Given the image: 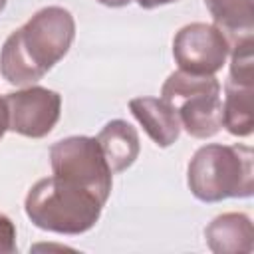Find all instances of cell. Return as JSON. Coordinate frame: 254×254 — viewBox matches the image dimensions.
<instances>
[{
	"instance_id": "obj_1",
	"label": "cell",
	"mask_w": 254,
	"mask_h": 254,
	"mask_svg": "<svg viewBox=\"0 0 254 254\" xmlns=\"http://www.w3.org/2000/svg\"><path fill=\"white\" fill-rule=\"evenodd\" d=\"M75 20L62 6L38 10L12 32L0 52V73L12 85H32L42 79L71 48Z\"/></svg>"
},
{
	"instance_id": "obj_2",
	"label": "cell",
	"mask_w": 254,
	"mask_h": 254,
	"mask_svg": "<svg viewBox=\"0 0 254 254\" xmlns=\"http://www.w3.org/2000/svg\"><path fill=\"white\" fill-rule=\"evenodd\" d=\"M190 192L202 202L248 198L254 192V151L248 145H204L187 169Z\"/></svg>"
},
{
	"instance_id": "obj_3",
	"label": "cell",
	"mask_w": 254,
	"mask_h": 254,
	"mask_svg": "<svg viewBox=\"0 0 254 254\" xmlns=\"http://www.w3.org/2000/svg\"><path fill=\"white\" fill-rule=\"evenodd\" d=\"M24 208L38 228L73 236L95 226L103 202L89 190L52 175L28 190Z\"/></svg>"
},
{
	"instance_id": "obj_4",
	"label": "cell",
	"mask_w": 254,
	"mask_h": 254,
	"mask_svg": "<svg viewBox=\"0 0 254 254\" xmlns=\"http://www.w3.org/2000/svg\"><path fill=\"white\" fill-rule=\"evenodd\" d=\"M161 99L177 111L190 137L208 139L222 129L220 83L214 75L173 71L161 87Z\"/></svg>"
},
{
	"instance_id": "obj_5",
	"label": "cell",
	"mask_w": 254,
	"mask_h": 254,
	"mask_svg": "<svg viewBox=\"0 0 254 254\" xmlns=\"http://www.w3.org/2000/svg\"><path fill=\"white\" fill-rule=\"evenodd\" d=\"M50 161L56 177L89 190L103 204L107 202L111 194L113 173L95 137L73 135L54 143L50 149Z\"/></svg>"
},
{
	"instance_id": "obj_6",
	"label": "cell",
	"mask_w": 254,
	"mask_h": 254,
	"mask_svg": "<svg viewBox=\"0 0 254 254\" xmlns=\"http://www.w3.org/2000/svg\"><path fill=\"white\" fill-rule=\"evenodd\" d=\"M230 54L228 38L214 26L192 22L183 26L173 40V56L179 67L194 75H214Z\"/></svg>"
},
{
	"instance_id": "obj_7",
	"label": "cell",
	"mask_w": 254,
	"mask_h": 254,
	"mask_svg": "<svg viewBox=\"0 0 254 254\" xmlns=\"http://www.w3.org/2000/svg\"><path fill=\"white\" fill-rule=\"evenodd\" d=\"M4 101L8 107V129L18 135L42 139L60 121L62 97L54 89L30 85L6 93Z\"/></svg>"
},
{
	"instance_id": "obj_8",
	"label": "cell",
	"mask_w": 254,
	"mask_h": 254,
	"mask_svg": "<svg viewBox=\"0 0 254 254\" xmlns=\"http://www.w3.org/2000/svg\"><path fill=\"white\" fill-rule=\"evenodd\" d=\"M204 238L216 254H250L254 248V226L242 212H224L208 222Z\"/></svg>"
},
{
	"instance_id": "obj_9",
	"label": "cell",
	"mask_w": 254,
	"mask_h": 254,
	"mask_svg": "<svg viewBox=\"0 0 254 254\" xmlns=\"http://www.w3.org/2000/svg\"><path fill=\"white\" fill-rule=\"evenodd\" d=\"M129 109L155 145L165 149L179 139L181 121L167 101L157 97H133L129 101Z\"/></svg>"
},
{
	"instance_id": "obj_10",
	"label": "cell",
	"mask_w": 254,
	"mask_h": 254,
	"mask_svg": "<svg viewBox=\"0 0 254 254\" xmlns=\"http://www.w3.org/2000/svg\"><path fill=\"white\" fill-rule=\"evenodd\" d=\"M95 139L113 175L129 169L139 157L141 147H139L137 129L123 119L109 121Z\"/></svg>"
},
{
	"instance_id": "obj_11",
	"label": "cell",
	"mask_w": 254,
	"mask_h": 254,
	"mask_svg": "<svg viewBox=\"0 0 254 254\" xmlns=\"http://www.w3.org/2000/svg\"><path fill=\"white\" fill-rule=\"evenodd\" d=\"M222 127L230 135L248 137L254 131V83L228 79L224 85Z\"/></svg>"
},
{
	"instance_id": "obj_12",
	"label": "cell",
	"mask_w": 254,
	"mask_h": 254,
	"mask_svg": "<svg viewBox=\"0 0 254 254\" xmlns=\"http://www.w3.org/2000/svg\"><path fill=\"white\" fill-rule=\"evenodd\" d=\"M214 26L234 42L252 38L254 32V0H204Z\"/></svg>"
},
{
	"instance_id": "obj_13",
	"label": "cell",
	"mask_w": 254,
	"mask_h": 254,
	"mask_svg": "<svg viewBox=\"0 0 254 254\" xmlns=\"http://www.w3.org/2000/svg\"><path fill=\"white\" fill-rule=\"evenodd\" d=\"M232 60H230V77L232 81L240 83H254V64H252V38L234 42L230 46Z\"/></svg>"
},
{
	"instance_id": "obj_14",
	"label": "cell",
	"mask_w": 254,
	"mask_h": 254,
	"mask_svg": "<svg viewBox=\"0 0 254 254\" xmlns=\"http://www.w3.org/2000/svg\"><path fill=\"white\" fill-rule=\"evenodd\" d=\"M12 252H16V226L6 214H0V254Z\"/></svg>"
},
{
	"instance_id": "obj_15",
	"label": "cell",
	"mask_w": 254,
	"mask_h": 254,
	"mask_svg": "<svg viewBox=\"0 0 254 254\" xmlns=\"http://www.w3.org/2000/svg\"><path fill=\"white\" fill-rule=\"evenodd\" d=\"M6 131H8V107L6 101L0 97V139L4 137Z\"/></svg>"
},
{
	"instance_id": "obj_16",
	"label": "cell",
	"mask_w": 254,
	"mask_h": 254,
	"mask_svg": "<svg viewBox=\"0 0 254 254\" xmlns=\"http://www.w3.org/2000/svg\"><path fill=\"white\" fill-rule=\"evenodd\" d=\"M173 2H179V0H137V4L141 8H147V10L157 8V6H165V4H173Z\"/></svg>"
},
{
	"instance_id": "obj_17",
	"label": "cell",
	"mask_w": 254,
	"mask_h": 254,
	"mask_svg": "<svg viewBox=\"0 0 254 254\" xmlns=\"http://www.w3.org/2000/svg\"><path fill=\"white\" fill-rule=\"evenodd\" d=\"M97 2L103 6H109V8H121V6H127L131 0H97Z\"/></svg>"
},
{
	"instance_id": "obj_18",
	"label": "cell",
	"mask_w": 254,
	"mask_h": 254,
	"mask_svg": "<svg viewBox=\"0 0 254 254\" xmlns=\"http://www.w3.org/2000/svg\"><path fill=\"white\" fill-rule=\"evenodd\" d=\"M6 2H8V0H0V12L4 10V6H6Z\"/></svg>"
}]
</instances>
